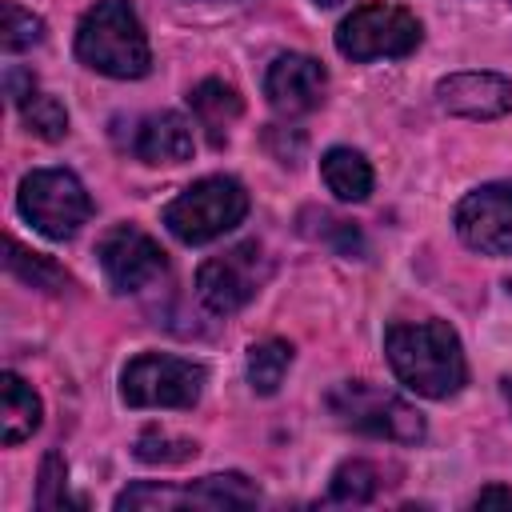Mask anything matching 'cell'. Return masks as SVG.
I'll return each instance as SVG.
<instances>
[{
  "label": "cell",
  "mask_w": 512,
  "mask_h": 512,
  "mask_svg": "<svg viewBox=\"0 0 512 512\" xmlns=\"http://www.w3.org/2000/svg\"><path fill=\"white\" fill-rule=\"evenodd\" d=\"M384 356H388L396 380L428 400H448L468 380L460 336L444 320L392 324L384 332Z\"/></svg>",
  "instance_id": "obj_1"
},
{
  "label": "cell",
  "mask_w": 512,
  "mask_h": 512,
  "mask_svg": "<svg viewBox=\"0 0 512 512\" xmlns=\"http://www.w3.org/2000/svg\"><path fill=\"white\" fill-rule=\"evenodd\" d=\"M76 56L112 80H140L152 68L144 24L128 0H96L76 24Z\"/></svg>",
  "instance_id": "obj_2"
},
{
  "label": "cell",
  "mask_w": 512,
  "mask_h": 512,
  "mask_svg": "<svg viewBox=\"0 0 512 512\" xmlns=\"http://www.w3.org/2000/svg\"><path fill=\"white\" fill-rule=\"evenodd\" d=\"M248 216V192L232 176H204L188 184L168 208H164V228L180 244H208L224 232H232Z\"/></svg>",
  "instance_id": "obj_3"
},
{
  "label": "cell",
  "mask_w": 512,
  "mask_h": 512,
  "mask_svg": "<svg viewBox=\"0 0 512 512\" xmlns=\"http://www.w3.org/2000/svg\"><path fill=\"white\" fill-rule=\"evenodd\" d=\"M328 412L344 428L376 436V440H392V444H420L424 440V416L408 400H400L396 392H384V388L364 384V380H340L328 392Z\"/></svg>",
  "instance_id": "obj_4"
},
{
  "label": "cell",
  "mask_w": 512,
  "mask_h": 512,
  "mask_svg": "<svg viewBox=\"0 0 512 512\" xmlns=\"http://www.w3.org/2000/svg\"><path fill=\"white\" fill-rule=\"evenodd\" d=\"M16 208L48 240H72L92 216V200H88L84 184L68 168H36V172H28L20 180Z\"/></svg>",
  "instance_id": "obj_5"
},
{
  "label": "cell",
  "mask_w": 512,
  "mask_h": 512,
  "mask_svg": "<svg viewBox=\"0 0 512 512\" xmlns=\"http://www.w3.org/2000/svg\"><path fill=\"white\" fill-rule=\"evenodd\" d=\"M420 36H424L420 32V20L408 8L372 0V4L352 8L340 20V28H336V52L348 56V60H356V64L396 60V56L416 52Z\"/></svg>",
  "instance_id": "obj_6"
},
{
  "label": "cell",
  "mask_w": 512,
  "mask_h": 512,
  "mask_svg": "<svg viewBox=\"0 0 512 512\" xmlns=\"http://www.w3.org/2000/svg\"><path fill=\"white\" fill-rule=\"evenodd\" d=\"M204 380V364L164 352H140L120 372V400L128 408H192L204 392Z\"/></svg>",
  "instance_id": "obj_7"
},
{
  "label": "cell",
  "mask_w": 512,
  "mask_h": 512,
  "mask_svg": "<svg viewBox=\"0 0 512 512\" xmlns=\"http://www.w3.org/2000/svg\"><path fill=\"white\" fill-rule=\"evenodd\" d=\"M264 280H268L264 248L256 240H244L196 268V296L204 300L208 312L228 316V312H240L260 292Z\"/></svg>",
  "instance_id": "obj_8"
},
{
  "label": "cell",
  "mask_w": 512,
  "mask_h": 512,
  "mask_svg": "<svg viewBox=\"0 0 512 512\" xmlns=\"http://www.w3.org/2000/svg\"><path fill=\"white\" fill-rule=\"evenodd\" d=\"M456 232L480 256H512V184H480L456 204Z\"/></svg>",
  "instance_id": "obj_9"
},
{
  "label": "cell",
  "mask_w": 512,
  "mask_h": 512,
  "mask_svg": "<svg viewBox=\"0 0 512 512\" xmlns=\"http://www.w3.org/2000/svg\"><path fill=\"white\" fill-rule=\"evenodd\" d=\"M96 256H100V268H104V276L116 292H140V288L156 284L168 268L164 248L132 224H120V228L104 232L100 244H96Z\"/></svg>",
  "instance_id": "obj_10"
},
{
  "label": "cell",
  "mask_w": 512,
  "mask_h": 512,
  "mask_svg": "<svg viewBox=\"0 0 512 512\" xmlns=\"http://www.w3.org/2000/svg\"><path fill=\"white\" fill-rule=\"evenodd\" d=\"M324 88H328V72L320 60L304 56V52H284L268 64V76H264V96L268 104L280 112V116H304L312 112L320 100H324Z\"/></svg>",
  "instance_id": "obj_11"
},
{
  "label": "cell",
  "mask_w": 512,
  "mask_h": 512,
  "mask_svg": "<svg viewBox=\"0 0 512 512\" xmlns=\"http://www.w3.org/2000/svg\"><path fill=\"white\" fill-rule=\"evenodd\" d=\"M436 104L464 120H496L512 112V80L496 72H452L436 84Z\"/></svg>",
  "instance_id": "obj_12"
},
{
  "label": "cell",
  "mask_w": 512,
  "mask_h": 512,
  "mask_svg": "<svg viewBox=\"0 0 512 512\" xmlns=\"http://www.w3.org/2000/svg\"><path fill=\"white\" fill-rule=\"evenodd\" d=\"M132 156L144 164H184L192 160V128L180 112H152L132 132Z\"/></svg>",
  "instance_id": "obj_13"
},
{
  "label": "cell",
  "mask_w": 512,
  "mask_h": 512,
  "mask_svg": "<svg viewBox=\"0 0 512 512\" xmlns=\"http://www.w3.org/2000/svg\"><path fill=\"white\" fill-rule=\"evenodd\" d=\"M188 104H192L196 124L204 128V136H208L216 148L228 140V128H232V124L240 120V112H244L236 88L224 84V80H200V84L188 92Z\"/></svg>",
  "instance_id": "obj_14"
},
{
  "label": "cell",
  "mask_w": 512,
  "mask_h": 512,
  "mask_svg": "<svg viewBox=\"0 0 512 512\" xmlns=\"http://www.w3.org/2000/svg\"><path fill=\"white\" fill-rule=\"evenodd\" d=\"M0 412H4L0 416V440L4 444H20L40 428L44 404L16 372H4L0 376Z\"/></svg>",
  "instance_id": "obj_15"
},
{
  "label": "cell",
  "mask_w": 512,
  "mask_h": 512,
  "mask_svg": "<svg viewBox=\"0 0 512 512\" xmlns=\"http://www.w3.org/2000/svg\"><path fill=\"white\" fill-rule=\"evenodd\" d=\"M320 176L328 192L344 204H360L372 192V164L356 148H328L320 160Z\"/></svg>",
  "instance_id": "obj_16"
},
{
  "label": "cell",
  "mask_w": 512,
  "mask_h": 512,
  "mask_svg": "<svg viewBox=\"0 0 512 512\" xmlns=\"http://www.w3.org/2000/svg\"><path fill=\"white\" fill-rule=\"evenodd\" d=\"M180 492H184V504H192V508H248V504L260 500V492L240 472L204 476V480H196V484H188Z\"/></svg>",
  "instance_id": "obj_17"
},
{
  "label": "cell",
  "mask_w": 512,
  "mask_h": 512,
  "mask_svg": "<svg viewBox=\"0 0 512 512\" xmlns=\"http://www.w3.org/2000/svg\"><path fill=\"white\" fill-rule=\"evenodd\" d=\"M4 264H8V272L20 280V284H28V288H40V292H60V288H68V272L56 264V260H48V256H40V252H28L20 240H12L8 236V256H4Z\"/></svg>",
  "instance_id": "obj_18"
},
{
  "label": "cell",
  "mask_w": 512,
  "mask_h": 512,
  "mask_svg": "<svg viewBox=\"0 0 512 512\" xmlns=\"http://www.w3.org/2000/svg\"><path fill=\"white\" fill-rule=\"evenodd\" d=\"M288 364H292V344L288 340H260V344H252L248 348V384H252V392L272 396L280 388Z\"/></svg>",
  "instance_id": "obj_19"
},
{
  "label": "cell",
  "mask_w": 512,
  "mask_h": 512,
  "mask_svg": "<svg viewBox=\"0 0 512 512\" xmlns=\"http://www.w3.org/2000/svg\"><path fill=\"white\" fill-rule=\"evenodd\" d=\"M380 488V472L368 464V460H344L336 472H332V484H328V500L332 504H368Z\"/></svg>",
  "instance_id": "obj_20"
},
{
  "label": "cell",
  "mask_w": 512,
  "mask_h": 512,
  "mask_svg": "<svg viewBox=\"0 0 512 512\" xmlns=\"http://www.w3.org/2000/svg\"><path fill=\"white\" fill-rule=\"evenodd\" d=\"M20 120H24V128H28L32 136H40V140H64V132H68V112H64V104H60L56 96L40 92V88L20 104Z\"/></svg>",
  "instance_id": "obj_21"
},
{
  "label": "cell",
  "mask_w": 512,
  "mask_h": 512,
  "mask_svg": "<svg viewBox=\"0 0 512 512\" xmlns=\"http://www.w3.org/2000/svg\"><path fill=\"white\" fill-rule=\"evenodd\" d=\"M44 40V20L12 0H4V32H0V44L4 52H28Z\"/></svg>",
  "instance_id": "obj_22"
},
{
  "label": "cell",
  "mask_w": 512,
  "mask_h": 512,
  "mask_svg": "<svg viewBox=\"0 0 512 512\" xmlns=\"http://www.w3.org/2000/svg\"><path fill=\"white\" fill-rule=\"evenodd\" d=\"M136 456H140L144 464H184V460L196 456V444L184 440V436H168V432H160V428H148V432H140V440H136Z\"/></svg>",
  "instance_id": "obj_23"
},
{
  "label": "cell",
  "mask_w": 512,
  "mask_h": 512,
  "mask_svg": "<svg viewBox=\"0 0 512 512\" xmlns=\"http://www.w3.org/2000/svg\"><path fill=\"white\" fill-rule=\"evenodd\" d=\"M64 504H84L68 496V464L60 452H48L40 464V484H36V508H64Z\"/></svg>",
  "instance_id": "obj_24"
},
{
  "label": "cell",
  "mask_w": 512,
  "mask_h": 512,
  "mask_svg": "<svg viewBox=\"0 0 512 512\" xmlns=\"http://www.w3.org/2000/svg\"><path fill=\"white\" fill-rule=\"evenodd\" d=\"M184 504V492L180 488H168V484H132L116 496V508H180Z\"/></svg>",
  "instance_id": "obj_25"
},
{
  "label": "cell",
  "mask_w": 512,
  "mask_h": 512,
  "mask_svg": "<svg viewBox=\"0 0 512 512\" xmlns=\"http://www.w3.org/2000/svg\"><path fill=\"white\" fill-rule=\"evenodd\" d=\"M320 228H316V236H324L328 244H336V252L340 256H364V236L348 224V220H336V216H328V212H320V220H316Z\"/></svg>",
  "instance_id": "obj_26"
},
{
  "label": "cell",
  "mask_w": 512,
  "mask_h": 512,
  "mask_svg": "<svg viewBox=\"0 0 512 512\" xmlns=\"http://www.w3.org/2000/svg\"><path fill=\"white\" fill-rule=\"evenodd\" d=\"M4 88H8V100L20 108L32 92H36V80H32V72H20V68H8V76H4Z\"/></svg>",
  "instance_id": "obj_27"
},
{
  "label": "cell",
  "mask_w": 512,
  "mask_h": 512,
  "mask_svg": "<svg viewBox=\"0 0 512 512\" xmlns=\"http://www.w3.org/2000/svg\"><path fill=\"white\" fill-rule=\"evenodd\" d=\"M472 504L476 508H484V504H512V488H480Z\"/></svg>",
  "instance_id": "obj_28"
},
{
  "label": "cell",
  "mask_w": 512,
  "mask_h": 512,
  "mask_svg": "<svg viewBox=\"0 0 512 512\" xmlns=\"http://www.w3.org/2000/svg\"><path fill=\"white\" fill-rule=\"evenodd\" d=\"M312 4H320V8H336V4H344V0H312Z\"/></svg>",
  "instance_id": "obj_29"
},
{
  "label": "cell",
  "mask_w": 512,
  "mask_h": 512,
  "mask_svg": "<svg viewBox=\"0 0 512 512\" xmlns=\"http://www.w3.org/2000/svg\"><path fill=\"white\" fill-rule=\"evenodd\" d=\"M504 396H508V404H512V376L504 380Z\"/></svg>",
  "instance_id": "obj_30"
}]
</instances>
